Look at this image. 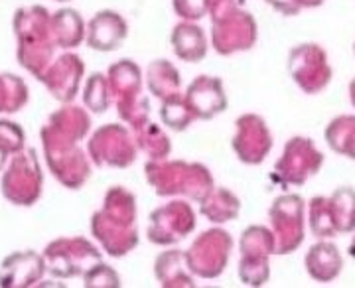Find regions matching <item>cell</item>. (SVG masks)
<instances>
[{"label":"cell","instance_id":"6da1fadb","mask_svg":"<svg viewBox=\"0 0 355 288\" xmlns=\"http://www.w3.org/2000/svg\"><path fill=\"white\" fill-rule=\"evenodd\" d=\"M93 231L111 257H125L139 245L137 198L125 188H111L105 207L95 215Z\"/></svg>","mask_w":355,"mask_h":288},{"label":"cell","instance_id":"7a4b0ae2","mask_svg":"<svg viewBox=\"0 0 355 288\" xmlns=\"http://www.w3.org/2000/svg\"><path fill=\"white\" fill-rule=\"evenodd\" d=\"M146 182L160 198L182 196L200 203L203 196L214 188L209 170L198 162L186 160H148L144 166Z\"/></svg>","mask_w":355,"mask_h":288},{"label":"cell","instance_id":"3957f363","mask_svg":"<svg viewBox=\"0 0 355 288\" xmlns=\"http://www.w3.org/2000/svg\"><path fill=\"white\" fill-rule=\"evenodd\" d=\"M18 36V58L32 74L42 76V69L48 65L51 48L55 46L51 36V16L42 6L20 8L14 20Z\"/></svg>","mask_w":355,"mask_h":288},{"label":"cell","instance_id":"277c9868","mask_svg":"<svg viewBox=\"0 0 355 288\" xmlns=\"http://www.w3.org/2000/svg\"><path fill=\"white\" fill-rule=\"evenodd\" d=\"M239 278L247 287H265L270 278V255H275V235L263 226L247 227L239 239Z\"/></svg>","mask_w":355,"mask_h":288},{"label":"cell","instance_id":"5b68a950","mask_svg":"<svg viewBox=\"0 0 355 288\" xmlns=\"http://www.w3.org/2000/svg\"><path fill=\"white\" fill-rule=\"evenodd\" d=\"M233 239L225 229L214 227L203 231L186 251V263L193 276L198 278H217L223 275L231 257Z\"/></svg>","mask_w":355,"mask_h":288},{"label":"cell","instance_id":"8992f818","mask_svg":"<svg viewBox=\"0 0 355 288\" xmlns=\"http://www.w3.org/2000/svg\"><path fill=\"white\" fill-rule=\"evenodd\" d=\"M304 200L298 194H282L268 210L270 231L275 235V255H288L304 241Z\"/></svg>","mask_w":355,"mask_h":288},{"label":"cell","instance_id":"52a82bcc","mask_svg":"<svg viewBox=\"0 0 355 288\" xmlns=\"http://www.w3.org/2000/svg\"><path fill=\"white\" fill-rule=\"evenodd\" d=\"M324 164V156L318 152L310 138L294 137L286 142L282 156L275 164L272 180L279 182L282 188L302 186Z\"/></svg>","mask_w":355,"mask_h":288},{"label":"cell","instance_id":"ba28073f","mask_svg":"<svg viewBox=\"0 0 355 288\" xmlns=\"http://www.w3.org/2000/svg\"><path fill=\"white\" fill-rule=\"evenodd\" d=\"M196 229V212L188 201L174 200L150 213L148 241L160 247L176 245Z\"/></svg>","mask_w":355,"mask_h":288},{"label":"cell","instance_id":"9c48e42d","mask_svg":"<svg viewBox=\"0 0 355 288\" xmlns=\"http://www.w3.org/2000/svg\"><path fill=\"white\" fill-rule=\"evenodd\" d=\"M259 32L253 14L237 8L211 20V46L219 56L249 51L257 44Z\"/></svg>","mask_w":355,"mask_h":288},{"label":"cell","instance_id":"30bf717a","mask_svg":"<svg viewBox=\"0 0 355 288\" xmlns=\"http://www.w3.org/2000/svg\"><path fill=\"white\" fill-rule=\"evenodd\" d=\"M288 74L308 95H316L330 83L328 53L318 44H300L288 51Z\"/></svg>","mask_w":355,"mask_h":288},{"label":"cell","instance_id":"8fae6325","mask_svg":"<svg viewBox=\"0 0 355 288\" xmlns=\"http://www.w3.org/2000/svg\"><path fill=\"white\" fill-rule=\"evenodd\" d=\"M235 137L231 146L237 154L239 162L247 166H257L265 162L268 152L272 149V135L266 126L265 119L254 113L241 115L235 121Z\"/></svg>","mask_w":355,"mask_h":288},{"label":"cell","instance_id":"7c38bea8","mask_svg":"<svg viewBox=\"0 0 355 288\" xmlns=\"http://www.w3.org/2000/svg\"><path fill=\"white\" fill-rule=\"evenodd\" d=\"M91 152L99 166L107 164L114 168H127L137 160L139 146L125 126L109 125L95 135L91 142Z\"/></svg>","mask_w":355,"mask_h":288},{"label":"cell","instance_id":"4fadbf2b","mask_svg":"<svg viewBox=\"0 0 355 288\" xmlns=\"http://www.w3.org/2000/svg\"><path fill=\"white\" fill-rule=\"evenodd\" d=\"M184 99L191 113L200 121H209L227 109V95L223 81L214 76H200L184 91Z\"/></svg>","mask_w":355,"mask_h":288},{"label":"cell","instance_id":"5bb4252c","mask_svg":"<svg viewBox=\"0 0 355 288\" xmlns=\"http://www.w3.org/2000/svg\"><path fill=\"white\" fill-rule=\"evenodd\" d=\"M128 36L127 20L114 10H101L89 20L85 42L91 50L114 51Z\"/></svg>","mask_w":355,"mask_h":288},{"label":"cell","instance_id":"9a60e30c","mask_svg":"<svg viewBox=\"0 0 355 288\" xmlns=\"http://www.w3.org/2000/svg\"><path fill=\"white\" fill-rule=\"evenodd\" d=\"M170 42H172V50L178 60L186 63L202 62L209 50L207 34L203 32L202 26L188 22V20H182L180 24L174 26Z\"/></svg>","mask_w":355,"mask_h":288},{"label":"cell","instance_id":"2e32d148","mask_svg":"<svg viewBox=\"0 0 355 288\" xmlns=\"http://www.w3.org/2000/svg\"><path fill=\"white\" fill-rule=\"evenodd\" d=\"M154 275L160 287L164 288H191L196 287L193 275L186 263V251H164L154 261Z\"/></svg>","mask_w":355,"mask_h":288},{"label":"cell","instance_id":"e0dca14e","mask_svg":"<svg viewBox=\"0 0 355 288\" xmlns=\"http://www.w3.org/2000/svg\"><path fill=\"white\" fill-rule=\"evenodd\" d=\"M306 273L318 282H331L342 273V255L334 243L320 241L306 253Z\"/></svg>","mask_w":355,"mask_h":288},{"label":"cell","instance_id":"ac0fdd59","mask_svg":"<svg viewBox=\"0 0 355 288\" xmlns=\"http://www.w3.org/2000/svg\"><path fill=\"white\" fill-rule=\"evenodd\" d=\"M200 213L207 221H211L216 226H223V223L239 217L241 200L231 189L214 186L200 200Z\"/></svg>","mask_w":355,"mask_h":288},{"label":"cell","instance_id":"d6986e66","mask_svg":"<svg viewBox=\"0 0 355 288\" xmlns=\"http://www.w3.org/2000/svg\"><path fill=\"white\" fill-rule=\"evenodd\" d=\"M50 71L58 74V76H44L42 79L51 89V95L60 97L62 101L73 99L77 85H79V79H81V74H83L81 60L77 56H73V53L62 56Z\"/></svg>","mask_w":355,"mask_h":288},{"label":"cell","instance_id":"ffe728a7","mask_svg":"<svg viewBox=\"0 0 355 288\" xmlns=\"http://www.w3.org/2000/svg\"><path fill=\"white\" fill-rule=\"evenodd\" d=\"M109 87L111 95L116 97L119 103L137 99L142 95V71L135 62L130 60H121L109 67Z\"/></svg>","mask_w":355,"mask_h":288},{"label":"cell","instance_id":"44dd1931","mask_svg":"<svg viewBox=\"0 0 355 288\" xmlns=\"http://www.w3.org/2000/svg\"><path fill=\"white\" fill-rule=\"evenodd\" d=\"M146 85L154 97L160 101L174 99L184 95L182 93V77L174 63L168 60H156L146 69Z\"/></svg>","mask_w":355,"mask_h":288},{"label":"cell","instance_id":"7402d4cb","mask_svg":"<svg viewBox=\"0 0 355 288\" xmlns=\"http://www.w3.org/2000/svg\"><path fill=\"white\" fill-rule=\"evenodd\" d=\"M51 36L60 48H77L85 40V24L77 10H60L51 16Z\"/></svg>","mask_w":355,"mask_h":288},{"label":"cell","instance_id":"603a6c76","mask_svg":"<svg viewBox=\"0 0 355 288\" xmlns=\"http://www.w3.org/2000/svg\"><path fill=\"white\" fill-rule=\"evenodd\" d=\"M328 213L336 233H349L355 229V189L340 188L326 198Z\"/></svg>","mask_w":355,"mask_h":288},{"label":"cell","instance_id":"cb8c5ba5","mask_svg":"<svg viewBox=\"0 0 355 288\" xmlns=\"http://www.w3.org/2000/svg\"><path fill=\"white\" fill-rule=\"evenodd\" d=\"M135 140L139 151L144 152L148 160H166L172 152V142L168 135L153 121L135 128Z\"/></svg>","mask_w":355,"mask_h":288},{"label":"cell","instance_id":"d4e9b609","mask_svg":"<svg viewBox=\"0 0 355 288\" xmlns=\"http://www.w3.org/2000/svg\"><path fill=\"white\" fill-rule=\"evenodd\" d=\"M326 140L331 151L355 160V117H338L326 128Z\"/></svg>","mask_w":355,"mask_h":288},{"label":"cell","instance_id":"484cf974","mask_svg":"<svg viewBox=\"0 0 355 288\" xmlns=\"http://www.w3.org/2000/svg\"><path fill=\"white\" fill-rule=\"evenodd\" d=\"M160 119L164 123L166 128H172L176 133L186 130L188 126L196 121V117L191 113V109L188 107V103L184 99V95L174 97V99L162 101V107H160Z\"/></svg>","mask_w":355,"mask_h":288},{"label":"cell","instance_id":"4316f807","mask_svg":"<svg viewBox=\"0 0 355 288\" xmlns=\"http://www.w3.org/2000/svg\"><path fill=\"white\" fill-rule=\"evenodd\" d=\"M85 105L93 113H105L111 101V87H109V79L103 74H93L89 77L87 87H85Z\"/></svg>","mask_w":355,"mask_h":288},{"label":"cell","instance_id":"83f0119b","mask_svg":"<svg viewBox=\"0 0 355 288\" xmlns=\"http://www.w3.org/2000/svg\"><path fill=\"white\" fill-rule=\"evenodd\" d=\"M308 223H310V231L320 239L336 237L338 235L334 226H331L326 198H314V200L310 201V207H308Z\"/></svg>","mask_w":355,"mask_h":288},{"label":"cell","instance_id":"f1b7e54d","mask_svg":"<svg viewBox=\"0 0 355 288\" xmlns=\"http://www.w3.org/2000/svg\"><path fill=\"white\" fill-rule=\"evenodd\" d=\"M38 255L36 253H18V255H12L10 259H6L4 263V271H8V275H2V287H28L34 282V278L28 273V269H24V276L16 275V269L14 266H28L32 261H36ZM18 273H22V269H18Z\"/></svg>","mask_w":355,"mask_h":288},{"label":"cell","instance_id":"f546056e","mask_svg":"<svg viewBox=\"0 0 355 288\" xmlns=\"http://www.w3.org/2000/svg\"><path fill=\"white\" fill-rule=\"evenodd\" d=\"M172 6L178 18L198 22L209 10V0H172Z\"/></svg>","mask_w":355,"mask_h":288},{"label":"cell","instance_id":"4dcf8cb0","mask_svg":"<svg viewBox=\"0 0 355 288\" xmlns=\"http://www.w3.org/2000/svg\"><path fill=\"white\" fill-rule=\"evenodd\" d=\"M85 287H121V276L109 264L99 263L91 266L85 275Z\"/></svg>","mask_w":355,"mask_h":288},{"label":"cell","instance_id":"1f68e13d","mask_svg":"<svg viewBox=\"0 0 355 288\" xmlns=\"http://www.w3.org/2000/svg\"><path fill=\"white\" fill-rule=\"evenodd\" d=\"M277 12H280L282 16H296L302 8L296 4V0H266Z\"/></svg>","mask_w":355,"mask_h":288},{"label":"cell","instance_id":"d6a6232c","mask_svg":"<svg viewBox=\"0 0 355 288\" xmlns=\"http://www.w3.org/2000/svg\"><path fill=\"white\" fill-rule=\"evenodd\" d=\"M296 4L300 8H316L320 4H324V0H296Z\"/></svg>","mask_w":355,"mask_h":288},{"label":"cell","instance_id":"836d02e7","mask_svg":"<svg viewBox=\"0 0 355 288\" xmlns=\"http://www.w3.org/2000/svg\"><path fill=\"white\" fill-rule=\"evenodd\" d=\"M349 99H352V105L355 107V79L349 83Z\"/></svg>","mask_w":355,"mask_h":288},{"label":"cell","instance_id":"e575fe53","mask_svg":"<svg viewBox=\"0 0 355 288\" xmlns=\"http://www.w3.org/2000/svg\"><path fill=\"white\" fill-rule=\"evenodd\" d=\"M349 255L355 257V239H354V243H352V247H349Z\"/></svg>","mask_w":355,"mask_h":288},{"label":"cell","instance_id":"d590c367","mask_svg":"<svg viewBox=\"0 0 355 288\" xmlns=\"http://www.w3.org/2000/svg\"><path fill=\"white\" fill-rule=\"evenodd\" d=\"M354 51H355V44H354Z\"/></svg>","mask_w":355,"mask_h":288}]
</instances>
